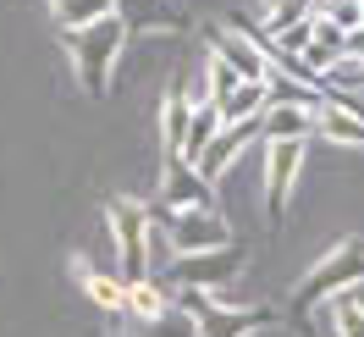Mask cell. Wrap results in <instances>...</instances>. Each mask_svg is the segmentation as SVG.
<instances>
[{"instance_id": "6da1fadb", "label": "cell", "mask_w": 364, "mask_h": 337, "mask_svg": "<svg viewBox=\"0 0 364 337\" xmlns=\"http://www.w3.org/2000/svg\"><path fill=\"white\" fill-rule=\"evenodd\" d=\"M127 39H133V28L122 23V17H100L94 28L67 33V56H72V72H77L83 94H94V100H105V94H111L116 61H122Z\"/></svg>"}, {"instance_id": "7a4b0ae2", "label": "cell", "mask_w": 364, "mask_h": 337, "mask_svg": "<svg viewBox=\"0 0 364 337\" xmlns=\"http://www.w3.org/2000/svg\"><path fill=\"white\" fill-rule=\"evenodd\" d=\"M353 282H364V238H337L293 288V315H309L315 304H331L342 293H353Z\"/></svg>"}, {"instance_id": "3957f363", "label": "cell", "mask_w": 364, "mask_h": 337, "mask_svg": "<svg viewBox=\"0 0 364 337\" xmlns=\"http://www.w3.org/2000/svg\"><path fill=\"white\" fill-rule=\"evenodd\" d=\"M105 227H111V244H116L122 288L149 282V216H144V204L127 199V194H111L105 199Z\"/></svg>"}, {"instance_id": "277c9868", "label": "cell", "mask_w": 364, "mask_h": 337, "mask_svg": "<svg viewBox=\"0 0 364 337\" xmlns=\"http://www.w3.org/2000/svg\"><path fill=\"white\" fill-rule=\"evenodd\" d=\"M144 216L171 238L177 254H205V249L232 244V227L221 222V210H160V204H144Z\"/></svg>"}, {"instance_id": "5b68a950", "label": "cell", "mask_w": 364, "mask_h": 337, "mask_svg": "<svg viewBox=\"0 0 364 337\" xmlns=\"http://www.w3.org/2000/svg\"><path fill=\"white\" fill-rule=\"evenodd\" d=\"M249 266L243 244L227 249H205V254H177L166 266V288H199V293H221L227 282H237V271Z\"/></svg>"}, {"instance_id": "8992f818", "label": "cell", "mask_w": 364, "mask_h": 337, "mask_svg": "<svg viewBox=\"0 0 364 337\" xmlns=\"http://www.w3.org/2000/svg\"><path fill=\"white\" fill-rule=\"evenodd\" d=\"M259 150H265V216H271V227H282L287 204H293V188L304 177L309 144H259Z\"/></svg>"}, {"instance_id": "52a82bcc", "label": "cell", "mask_w": 364, "mask_h": 337, "mask_svg": "<svg viewBox=\"0 0 364 337\" xmlns=\"http://www.w3.org/2000/svg\"><path fill=\"white\" fill-rule=\"evenodd\" d=\"M210 56H221L243 83H271V50L249 28H210Z\"/></svg>"}, {"instance_id": "ba28073f", "label": "cell", "mask_w": 364, "mask_h": 337, "mask_svg": "<svg viewBox=\"0 0 364 337\" xmlns=\"http://www.w3.org/2000/svg\"><path fill=\"white\" fill-rule=\"evenodd\" d=\"M160 210H215L210 182L188 166V160H160V188H155Z\"/></svg>"}, {"instance_id": "9c48e42d", "label": "cell", "mask_w": 364, "mask_h": 337, "mask_svg": "<svg viewBox=\"0 0 364 337\" xmlns=\"http://www.w3.org/2000/svg\"><path fill=\"white\" fill-rule=\"evenodd\" d=\"M254 144H265V133H259V116H254V122H232V128H221V133H215V144H210L205 155L193 160V172H199L205 182L227 177L232 166H237V155H243V150H254Z\"/></svg>"}, {"instance_id": "30bf717a", "label": "cell", "mask_w": 364, "mask_h": 337, "mask_svg": "<svg viewBox=\"0 0 364 337\" xmlns=\"http://www.w3.org/2000/svg\"><path fill=\"white\" fill-rule=\"evenodd\" d=\"M276 315L265 304H227L215 299L205 315H199V337H254L259 326H271Z\"/></svg>"}, {"instance_id": "8fae6325", "label": "cell", "mask_w": 364, "mask_h": 337, "mask_svg": "<svg viewBox=\"0 0 364 337\" xmlns=\"http://www.w3.org/2000/svg\"><path fill=\"white\" fill-rule=\"evenodd\" d=\"M259 133H265V144H309V138H315V111H309V105L271 100L265 116H259Z\"/></svg>"}, {"instance_id": "7c38bea8", "label": "cell", "mask_w": 364, "mask_h": 337, "mask_svg": "<svg viewBox=\"0 0 364 337\" xmlns=\"http://www.w3.org/2000/svg\"><path fill=\"white\" fill-rule=\"evenodd\" d=\"M188 122H193V100H188L182 83H171V89L160 94V150H166V160H182Z\"/></svg>"}, {"instance_id": "4fadbf2b", "label": "cell", "mask_w": 364, "mask_h": 337, "mask_svg": "<svg viewBox=\"0 0 364 337\" xmlns=\"http://www.w3.org/2000/svg\"><path fill=\"white\" fill-rule=\"evenodd\" d=\"M315 138H326V144H359L364 150V116L348 111V105H337V100H320L315 105Z\"/></svg>"}, {"instance_id": "5bb4252c", "label": "cell", "mask_w": 364, "mask_h": 337, "mask_svg": "<svg viewBox=\"0 0 364 337\" xmlns=\"http://www.w3.org/2000/svg\"><path fill=\"white\" fill-rule=\"evenodd\" d=\"M265 105H271V83H237L215 111H221V128H232V122H254V116H265Z\"/></svg>"}, {"instance_id": "9a60e30c", "label": "cell", "mask_w": 364, "mask_h": 337, "mask_svg": "<svg viewBox=\"0 0 364 337\" xmlns=\"http://www.w3.org/2000/svg\"><path fill=\"white\" fill-rule=\"evenodd\" d=\"M50 17L61 23V33L94 28L100 17H116V0H50Z\"/></svg>"}, {"instance_id": "2e32d148", "label": "cell", "mask_w": 364, "mask_h": 337, "mask_svg": "<svg viewBox=\"0 0 364 337\" xmlns=\"http://www.w3.org/2000/svg\"><path fill=\"white\" fill-rule=\"evenodd\" d=\"M215 133H221V111L205 105V100H193V122H188V138H182V160L193 166V160L215 144Z\"/></svg>"}, {"instance_id": "e0dca14e", "label": "cell", "mask_w": 364, "mask_h": 337, "mask_svg": "<svg viewBox=\"0 0 364 337\" xmlns=\"http://www.w3.org/2000/svg\"><path fill=\"white\" fill-rule=\"evenodd\" d=\"M77 282H83V293H89L100 310H127V288H122V276H105V271H94L77 260Z\"/></svg>"}, {"instance_id": "ac0fdd59", "label": "cell", "mask_w": 364, "mask_h": 337, "mask_svg": "<svg viewBox=\"0 0 364 337\" xmlns=\"http://www.w3.org/2000/svg\"><path fill=\"white\" fill-rule=\"evenodd\" d=\"M127 310H133V321H155V315L177 310V304H171V288L149 276V282H138V288H127Z\"/></svg>"}, {"instance_id": "d6986e66", "label": "cell", "mask_w": 364, "mask_h": 337, "mask_svg": "<svg viewBox=\"0 0 364 337\" xmlns=\"http://www.w3.org/2000/svg\"><path fill=\"white\" fill-rule=\"evenodd\" d=\"M133 337H199V321L182 315V310H166V315H155V321H138Z\"/></svg>"}, {"instance_id": "ffe728a7", "label": "cell", "mask_w": 364, "mask_h": 337, "mask_svg": "<svg viewBox=\"0 0 364 337\" xmlns=\"http://www.w3.org/2000/svg\"><path fill=\"white\" fill-rule=\"evenodd\" d=\"M237 83H243V78H237V72H232L221 56H205V105H221V100H227Z\"/></svg>"}, {"instance_id": "44dd1931", "label": "cell", "mask_w": 364, "mask_h": 337, "mask_svg": "<svg viewBox=\"0 0 364 337\" xmlns=\"http://www.w3.org/2000/svg\"><path fill=\"white\" fill-rule=\"evenodd\" d=\"M331 315H337V337H364V299L359 293L331 299Z\"/></svg>"}, {"instance_id": "7402d4cb", "label": "cell", "mask_w": 364, "mask_h": 337, "mask_svg": "<svg viewBox=\"0 0 364 337\" xmlns=\"http://www.w3.org/2000/svg\"><path fill=\"white\" fill-rule=\"evenodd\" d=\"M320 17H326L331 28H342V33H353V28H359V0H326Z\"/></svg>"}, {"instance_id": "603a6c76", "label": "cell", "mask_w": 364, "mask_h": 337, "mask_svg": "<svg viewBox=\"0 0 364 337\" xmlns=\"http://www.w3.org/2000/svg\"><path fill=\"white\" fill-rule=\"evenodd\" d=\"M309 45H315V50H326V56H337V61H342V45H348V33H342V28H331L326 17H315V39H309Z\"/></svg>"}, {"instance_id": "cb8c5ba5", "label": "cell", "mask_w": 364, "mask_h": 337, "mask_svg": "<svg viewBox=\"0 0 364 337\" xmlns=\"http://www.w3.org/2000/svg\"><path fill=\"white\" fill-rule=\"evenodd\" d=\"M171 260H177L171 238H166V232H160V227L149 222V271H155V266H171Z\"/></svg>"}, {"instance_id": "d4e9b609", "label": "cell", "mask_w": 364, "mask_h": 337, "mask_svg": "<svg viewBox=\"0 0 364 337\" xmlns=\"http://www.w3.org/2000/svg\"><path fill=\"white\" fill-rule=\"evenodd\" d=\"M342 56H348V61H364V28H353V33H348V45H342Z\"/></svg>"}, {"instance_id": "484cf974", "label": "cell", "mask_w": 364, "mask_h": 337, "mask_svg": "<svg viewBox=\"0 0 364 337\" xmlns=\"http://www.w3.org/2000/svg\"><path fill=\"white\" fill-rule=\"evenodd\" d=\"M359 28H364V0H359Z\"/></svg>"}, {"instance_id": "4316f807", "label": "cell", "mask_w": 364, "mask_h": 337, "mask_svg": "<svg viewBox=\"0 0 364 337\" xmlns=\"http://www.w3.org/2000/svg\"><path fill=\"white\" fill-rule=\"evenodd\" d=\"M265 11H276V0H265Z\"/></svg>"}, {"instance_id": "83f0119b", "label": "cell", "mask_w": 364, "mask_h": 337, "mask_svg": "<svg viewBox=\"0 0 364 337\" xmlns=\"http://www.w3.org/2000/svg\"><path fill=\"white\" fill-rule=\"evenodd\" d=\"M315 6H326V0H315Z\"/></svg>"}]
</instances>
